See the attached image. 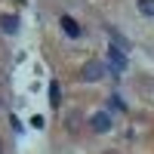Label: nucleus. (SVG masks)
<instances>
[{"label": "nucleus", "mask_w": 154, "mask_h": 154, "mask_svg": "<svg viewBox=\"0 0 154 154\" xmlns=\"http://www.w3.org/2000/svg\"><path fill=\"white\" fill-rule=\"evenodd\" d=\"M105 65H108V71H114V74H123L126 68H130V59L123 56V49L120 46H108V56H105Z\"/></svg>", "instance_id": "nucleus-1"}, {"label": "nucleus", "mask_w": 154, "mask_h": 154, "mask_svg": "<svg viewBox=\"0 0 154 154\" xmlns=\"http://www.w3.org/2000/svg\"><path fill=\"white\" fill-rule=\"evenodd\" d=\"M105 74H108V65H105V62H86L83 71H80V80H86V83H99Z\"/></svg>", "instance_id": "nucleus-2"}, {"label": "nucleus", "mask_w": 154, "mask_h": 154, "mask_svg": "<svg viewBox=\"0 0 154 154\" xmlns=\"http://www.w3.org/2000/svg\"><path fill=\"white\" fill-rule=\"evenodd\" d=\"M89 126H93V133H111V130H114L111 111H96L93 117H89Z\"/></svg>", "instance_id": "nucleus-3"}, {"label": "nucleus", "mask_w": 154, "mask_h": 154, "mask_svg": "<svg viewBox=\"0 0 154 154\" xmlns=\"http://www.w3.org/2000/svg\"><path fill=\"white\" fill-rule=\"evenodd\" d=\"M59 25H62V31H65L71 40H77V37H80V25H77L71 16H62V19H59Z\"/></svg>", "instance_id": "nucleus-4"}, {"label": "nucleus", "mask_w": 154, "mask_h": 154, "mask_svg": "<svg viewBox=\"0 0 154 154\" xmlns=\"http://www.w3.org/2000/svg\"><path fill=\"white\" fill-rule=\"evenodd\" d=\"M0 31L3 34H16L19 31V19L16 16H0Z\"/></svg>", "instance_id": "nucleus-5"}, {"label": "nucleus", "mask_w": 154, "mask_h": 154, "mask_svg": "<svg viewBox=\"0 0 154 154\" xmlns=\"http://www.w3.org/2000/svg\"><path fill=\"white\" fill-rule=\"evenodd\" d=\"M49 105H53V108H59V80H53V83H49Z\"/></svg>", "instance_id": "nucleus-6"}, {"label": "nucleus", "mask_w": 154, "mask_h": 154, "mask_svg": "<svg viewBox=\"0 0 154 154\" xmlns=\"http://www.w3.org/2000/svg\"><path fill=\"white\" fill-rule=\"evenodd\" d=\"M139 12L142 16H154V0H139Z\"/></svg>", "instance_id": "nucleus-7"}, {"label": "nucleus", "mask_w": 154, "mask_h": 154, "mask_svg": "<svg viewBox=\"0 0 154 154\" xmlns=\"http://www.w3.org/2000/svg\"><path fill=\"white\" fill-rule=\"evenodd\" d=\"M31 126H37V130H43V117H40V114H34V117H31Z\"/></svg>", "instance_id": "nucleus-8"}, {"label": "nucleus", "mask_w": 154, "mask_h": 154, "mask_svg": "<svg viewBox=\"0 0 154 154\" xmlns=\"http://www.w3.org/2000/svg\"><path fill=\"white\" fill-rule=\"evenodd\" d=\"M0 154H3V148H0Z\"/></svg>", "instance_id": "nucleus-9"}]
</instances>
